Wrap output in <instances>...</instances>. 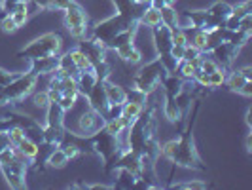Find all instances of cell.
Returning <instances> with one entry per match:
<instances>
[{
    "mask_svg": "<svg viewBox=\"0 0 252 190\" xmlns=\"http://www.w3.org/2000/svg\"><path fill=\"white\" fill-rule=\"evenodd\" d=\"M13 124H17L15 120H8V118H2L0 116V129H8L10 126H13ZM21 126V124H19Z\"/></svg>",
    "mask_w": 252,
    "mask_h": 190,
    "instance_id": "cell-40",
    "label": "cell"
},
{
    "mask_svg": "<svg viewBox=\"0 0 252 190\" xmlns=\"http://www.w3.org/2000/svg\"><path fill=\"white\" fill-rule=\"evenodd\" d=\"M76 99H78V95H74V93H61V97L57 99V107L66 114L68 111H72Z\"/></svg>",
    "mask_w": 252,
    "mask_h": 190,
    "instance_id": "cell-28",
    "label": "cell"
},
{
    "mask_svg": "<svg viewBox=\"0 0 252 190\" xmlns=\"http://www.w3.org/2000/svg\"><path fill=\"white\" fill-rule=\"evenodd\" d=\"M184 17L191 23V27H195V29H199V31H205V33H213V31H216L218 27H222L211 13L207 12V10L186 12L184 13Z\"/></svg>",
    "mask_w": 252,
    "mask_h": 190,
    "instance_id": "cell-10",
    "label": "cell"
},
{
    "mask_svg": "<svg viewBox=\"0 0 252 190\" xmlns=\"http://www.w3.org/2000/svg\"><path fill=\"white\" fill-rule=\"evenodd\" d=\"M15 149L21 152V154L25 156L29 162H34V160H36V156H38V151H40L36 143H34L32 139H29V137H25V139L21 141V143H19Z\"/></svg>",
    "mask_w": 252,
    "mask_h": 190,
    "instance_id": "cell-22",
    "label": "cell"
},
{
    "mask_svg": "<svg viewBox=\"0 0 252 190\" xmlns=\"http://www.w3.org/2000/svg\"><path fill=\"white\" fill-rule=\"evenodd\" d=\"M199 107H201V101H195L186 131L180 133V137H177V149H175V154H173L171 162L175 165H180V167H186V169L205 171L207 167L203 165L201 158L197 154V149H195V141H193V127H195V122H197Z\"/></svg>",
    "mask_w": 252,
    "mask_h": 190,
    "instance_id": "cell-1",
    "label": "cell"
},
{
    "mask_svg": "<svg viewBox=\"0 0 252 190\" xmlns=\"http://www.w3.org/2000/svg\"><path fill=\"white\" fill-rule=\"evenodd\" d=\"M245 145H247V152H249V154H252V135H251V133L247 135V141H245Z\"/></svg>",
    "mask_w": 252,
    "mask_h": 190,
    "instance_id": "cell-41",
    "label": "cell"
},
{
    "mask_svg": "<svg viewBox=\"0 0 252 190\" xmlns=\"http://www.w3.org/2000/svg\"><path fill=\"white\" fill-rule=\"evenodd\" d=\"M86 97H88L89 101V107L99 111L104 118L112 113V107L108 105V99H106V91H104V82L102 80H97V84L89 89V93Z\"/></svg>",
    "mask_w": 252,
    "mask_h": 190,
    "instance_id": "cell-9",
    "label": "cell"
},
{
    "mask_svg": "<svg viewBox=\"0 0 252 190\" xmlns=\"http://www.w3.org/2000/svg\"><path fill=\"white\" fill-rule=\"evenodd\" d=\"M251 21H252V12L245 13L237 21V31H251Z\"/></svg>",
    "mask_w": 252,
    "mask_h": 190,
    "instance_id": "cell-37",
    "label": "cell"
},
{
    "mask_svg": "<svg viewBox=\"0 0 252 190\" xmlns=\"http://www.w3.org/2000/svg\"><path fill=\"white\" fill-rule=\"evenodd\" d=\"M139 23L152 29V27H156L161 23V13H159L158 8H154V6H146L144 12H142V15H140Z\"/></svg>",
    "mask_w": 252,
    "mask_h": 190,
    "instance_id": "cell-20",
    "label": "cell"
},
{
    "mask_svg": "<svg viewBox=\"0 0 252 190\" xmlns=\"http://www.w3.org/2000/svg\"><path fill=\"white\" fill-rule=\"evenodd\" d=\"M89 143H91V149L95 154H99L104 162V169L108 171L110 165H116L118 158L124 154V152L131 151L129 149V141H127V133L126 135H112L110 131H106L102 127L101 131H97L95 135L88 137Z\"/></svg>",
    "mask_w": 252,
    "mask_h": 190,
    "instance_id": "cell-3",
    "label": "cell"
},
{
    "mask_svg": "<svg viewBox=\"0 0 252 190\" xmlns=\"http://www.w3.org/2000/svg\"><path fill=\"white\" fill-rule=\"evenodd\" d=\"M32 103H34V107H36V109L48 111V107H50V103H51L48 91H36V93L32 95Z\"/></svg>",
    "mask_w": 252,
    "mask_h": 190,
    "instance_id": "cell-29",
    "label": "cell"
},
{
    "mask_svg": "<svg viewBox=\"0 0 252 190\" xmlns=\"http://www.w3.org/2000/svg\"><path fill=\"white\" fill-rule=\"evenodd\" d=\"M193 82H195L199 88H211V86H209V75H207L205 71H201V69H195Z\"/></svg>",
    "mask_w": 252,
    "mask_h": 190,
    "instance_id": "cell-34",
    "label": "cell"
},
{
    "mask_svg": "<svg viewBox=\"0 0 252 190\" xmlns=\"http://www.w3.org/2000/svg\"><path fill=\"white\" fill-rule=\"evenodd\" d=\"M251 118H252V111L249 109V111H247V124H249V127L252 126V120H251Z\"/></svg>",
    "mask_w": 252,
    "mask_h": 190,
    "instance_id": "cell-42",
    "label": "cell"
},
{
    "mask_svg": "<svg viewBox=\"0 0 252 190\" xmlns=\"http://www.w3.org/2000/svg\"><path fill=\"white\" fill-rule=\"evenodd\" d=\"M137 4H140V6H150L152 4V0H135Z\"/></svg>",
    "mask_w": 252,
    "mask_h": 190,
    "instance_id": "cell-43",
    "label": "cell"
},
{
    "mask_svg": "<svg viewBox=\"0 0 252 190\" xmlns=\"http://www.w3.org/2000/svg\"><path fill=\"white\" fill-rule=\"evenodd\" d=\"M163 114H165V118H167L171 124H180V118H182V109L178 107L177 97L165 95Z\"/></svg>",
    "mask_w": 252,
    "mask_h": 190,
    "instance_id": "cell-16",
    "label": "cell"
},
{
    "mask_svg": "<svg viewBox=\"0 0 252 190\" xmlns=\"http://www.w3.org/2000/svg\"><path fill=\"white\" fill-rule=\"evenodd\" d=\"M120 109H122V116H124V118H127L129 122H135V120L140 116V113L144 111V103L127 99V101L124 103Z\"/></svg>",
    "mask_w": 252,
    "mask_h": 190,
    "instance_id": "cell-18",
    "label": "cell"
},
{
    "mask_svg": "<svg viewBox=\"0 0 252 190\" xmlns=\"http://www.w3.org/2000/svg\"><path fill=\"white\" fill-rule=\"evenodd\" d=\"M10 15H12L13 23L17 25V29H21V27H25V23L29 21V4H19V6H15L12 12H10Z\"/></svg>",
    "mask_w": 252,
    "mask_h": 190,
    "instance_id": "cell-24",
    "label": "cell"
},
{
    "mask_svg": "<svg viewBox=\"0 0 252 190\" xmlns=\"http://www.w3.org/2000/svg\"><path fill=\"white\" fill-rule=\"evenodd\" d=\"M167 75L169 73H167V69L163 67V63L156 57L154 61L146 63L135 75V78H133V88L142 91V93H146V95H150V93H154L156 89L161 86V82H163V78Z\"/></svg>",
    "mask_w": 252,
    "mask_h": 190,
    "instance_id": "cell-6",
    "label": "cell"
},
{
    "mask_svg": "<svg viewBox=\"0 0 252 190\" xmlns=\"http://www.w3.org/2000/svg\"><path fill=\"white\" fill-rule=\"evenodd\" d=\"M0 171L6 179L8 187L13 190H21L27 187V171L29 160L15 147L8 145L0 151Z\"/></svg>",
    "mask_w": 252,
    "mask_h": 190,
    "instance_id": "cell-2",
    "label": "cell"
},
{
    "mask_svg": "<svg viewBox=\"0 0 252 190\" xmlns=\"http://www.w3.org/2000/svg\"><path fill=\"white\" fill-rule=\"evenodd\" d=\"M171 189H207V183L205 181H186V183H173L171 185Z\"/></svg>",
    "mask_w": 252,
    "mask_h": 190,
    "instance_id": "cell-31",
    "label": "cell"
},
{
    "mask_svg": "<svg viewBox=\"0 0 252 190\" xmlns=\"http://www.w3.org/2000/svg\"><path fill=\"white\" fill-rule=\"evenodd\" d=\"M63 13L64 27L68 29L70 37L76 38V40L86 37V33H88V13L84 12V8L80 4L72 2L68 8H64Z\"/></svg>",
    "mask_w": 252,
    "mask_h": 190,
    "instance_id": "cell-7",
    "label": "cell"
},
{
    "mask_svg": "<svg viewBox=\"0 0 252 190\" xmlns=\"http://www.w3.org/2000/svg\"><path fill=\"white\" fill-rule=\"evenodd\" d=\"M57 67H59V55H50V57H42V59H32L29 73H32L36 76H51L57 71Z\"/></svg>",
    "mask_w": 252,
    "mask_h": 190,
    "instance_id": "cell-12",
    "label": "cell"
},
{
    "mask_svg": "<svg viewBox=\"0 0 252 190\" xmlns=\"http://www.w3.org/2000/svg\"><path fill=\"white\" fill-rule=\"evenodd\" d=\"M237 93L245 95V97H252V80H251V82H247V84H245V86H243Z\"/></svg>",
    "mask_w": 252,
    "mask_h": 190,
    "instance_id": "cell-39",
    "label": "cell"
},
{
    "mask_svg": "<svg viewBox=\"0 0 252 190\" xmlns=\"http://www.w3.org/2000/svg\"><path fill=\"white\" fill-rule=\"evenodd\" d=\"M114 175L118 177V181L112 185V189H118V190H127V189H133V185H135V179L137 175H133L129 169L126 167H116V171H114Z\"/></svg>",
    "mask_w": 252,
    "mask_h": 190,
    "instance_id": "cell-17",
    "label": "cell"
},
{
    "mask_svg": "<svg viewBox=\"0 0 252 190\" xmlns=\"http://www.w3.org/2000/svg\"><path fill=\"white\" fill-rule=\"evenodd\" d=\"M226 76H227V71L224 67H218L215 73H211V75H209V86H211V89H216V88H220V86H224Z\"/></svg>",
    "mask_w": 252,
    "mask_h": 190,
    "instance_id": "cell-26",
    "label": "cell"
},
{
    "mask_svg": "<svg viewBox=\"0 0 252 190\" xmlns=\"http://www.w3.org/2000/svg\"><path fill=\"white\" fill-rule=\"evenodd\" d=\"M251 67H245L241 71H233L229 76H226V84L229 91H239L247 82H251Z\"/></svg>",
    "mask_w": 252,
    "mask_h": 190,
    "instance_id": "cell-14",
    "label": "cell"
},
{
    "mask_svg": "<svg viewBox=\"0 0 252 190\" xmlns=\"http://www.w3.org/2000/svg\"><path fill=\"white\" fill-rule=\"evenodd\" d=\"M104 122H106V118L99 111H95V109L89 107L88 111L80 116V120H78V129H80L78 135L84 137V139H88L91 135H95L97 131H101L102 127H104Z\"/></svg>",
    "mask_w": 252,
    "mask_h": 190,
    "instance_id": "cell-8",
    "label": "cell"
},
{
    "mask_svg": "<svg viewBox=\"0 0 252 190\" xmlns=\"http://www.w3.org/2000/svg\"><path fill=\"white\" fill-rule=\"evenodd\" d=\"M116 53L127 65H139L142 61V55H140L139 48L135 46V42H129V44H124V46L116 48Z\"/></svg>",
    "mask_w": 252,
    "mask_h": 190,
    "instance_id": "cell-15",
    "label": "cell"
},
{
    "mask_svg": "<svg viewBox=\"0 0 252 190\" xmlns=\"http://www.w3.org/2000/svg\"><path fill=\"white\" fill-rule=\"evenodd\" d=\"M239 46H235V44H231V42H220L218 46H215L213 50H211V53L215 55L216 63L220 65V67H224V69H227V67H231V63L235 61V57L239 55Z\"/></svg>",
    "mask_w": 252,
    "mask_h": 190,
    "instance_id": "cell-11",
    "label": "cell"
},
{
    "mask_svg": "<svg viewBox=\"0 0 252 190\" xmlns=\"http://www.w3.org/2000/svg\"><path fill=\"white\" fill-rule=\"evenodd\" d=\"M68 55H70V59H72V63L76 65V69L82 73V71H88V69H93L91 63H89V59L86 57V53L80 50V48H74V50L68 51Z\"/></svg>",
    "mask_w": 252,
    "mask_h": 190,
    "instance_id": "cell-25",
    "label": "cell"
},
{
    "mask_svg": "<svg viewBox=\"0 0 252 190\" xmlns=\"http://www.w3.org/2000/svg\"><path fill=\"white\" fill-rule=\"evenodd\" d=\"M61 149L64 151V154H66L68 160H74V158H78V156L82 154V147L76 145V143H66V145H63Z\"/></svg>",
    "mask_w": 252,
    "mask_h": 190,
    "instance_id": "cell-32",
    "label": "cell"
},
{
    "mask_svg": "<svg viewBox=\"0 0 252 190\" xmlns=\"http://www.w3.org/2000/svg\"><path fill=\"white\" fill-rule=\"evenodd\" d=\"M193 48H197L199 51H203V53H207V46H209V33H205V31H199L197 29V33H195V37H193V40L189 42Z\"/></svg>",
    "mask_w": 252,
    "mask_h": 190,
    "instance_id": "cell-27",
    "label": "cell"
},
{
    "mask_svg": "<svg viewBox=\"0 0 252 190\" xmlns=\"http://www.w3.org/2000/svg\"><path fill=\"white\" fill-rule=\"evenodd\" d=\"M207 12L211 13L220 25H224L227 21V17L231 15V4H227V2H215Z\"/></svg>",
    "mask_w": 252,
    "mask_h": 190,
    "instance_id": "cell-19",
    "label": "cell"
},
{
    "mask_svg": "<svg viewBox=\"0 0 252 190\" xmlns=\"http://www.w3.org/2000/svg\"><path fill=\"white\" fill-rule=\"evenodd\" d=\"M38 76L32 73H25V75H17L10 84H6L4 88H0V107L10 105V103H19L25 97H29L34 88H36Z\"/></svg>",
    "mask_w": 252,
    "mask_h": 190,
    "instance_id": "cell-5",
    "label": "cell"
},
{
    "mask_svg": "<svg viewBox=\"0 0 252 190\" xmlns=\"http://www.w3.org/2000/svg\"><path fill=\"white\" fill-rule=\"evenodd\" d=\"M19 73H10V71H6V69H2L0 67V88H4L6 84H10L13 78H17Z\"/></svg>",
    "mask_w": 252,
    "mask_h": 190,
    "instance_id": "cell-35",
    "label": "cell"
},
{
    "mask_svg": "<svg viewBox=\"0 0 252 190\" xmlns=\"http://www.w3.org/2000/svg\"><path fill=\"white\" fill-rule=\"evenodd\" d=\"M220 65L216 63V59H213V57H207V53H203V61H201V71H205L207 75H211V73H215L216 69H218Z\"/></svg>",
    "mask_w": 252,
    "mask_h": 190,
    "instance_id": "cell-33",
    "label": "cell"
},
{
    "mask_svg": "<svg viewBox=\"0 0 252 190\" xmlns=\"http://www.w3.org/2000/svg\"><path fill=\"white\" fill-rule=\"evenodd\" d=\"M0 31L6 33V35H13V33L17 31V25L13 23V19L10 13H4V17L0 19Z\"/></svg>",
    "mask_w": 252,
    "mask_h": 190,
    "instance_id": "cell-30",
    "label": "cell"
},
{
    "mask_svg": "<svg viewBox=\"0 0 252 190\" xmlns=\"http://www.w3.org/2000/svg\"><path fill=\"white\" fill-rule=\"evenodd\" d=\"M46 164H48V167H51V169H63L64 165L68 164V158H66V154H64L63 149L57 147V149L48 156Z\"/></svg>",
    "mask_w": 252,
    "mask_h": 190,
    "instance_id": "cell-23",
    "label": "cell"
},
{
    "mask_svg": "<svg viewBox=\"0 0 252 190\" xmlns=\"http://www.w3.org/2000/svg\"><path fill=\"white\" fill-rule=\"evenodd\" d=\"M159 13H161V23H163L165 27H169L171 31H175V29L180 27V23H178V13L173 6H163V8H159Z\"/></svg>",
    "mask_w": 252,
    "mask_h": 190,
    "instance_id": "cell-21",
    "label": "cell"
},
{
    "mask_svg": "<svg viewBox=\"0 0 252 190\" xmlns=\"http://www.w3.org/2000/svg\"><path fill=\"white\" fill-rule=\"evenodd\" d=\"M31 4L36 6V10H44V12H55L53 2L51 0H31Z\"/></svg>",
    "mask_w": 252,
    "mask_h": 190,
    "instance_id": "cell-36",
    "label": "cell"
},
{
    "mask_svg": "<svg viewBox=\"0 0 252 190\" xmlns=\"http://www.w3.org/2000/svg\"><path fill=\"white\" fill-rule=\"evenodd\" d=\"M63 46V38L57 33H46L42 37L34 38L32 42H29L25 48L17 51V57H25L29 61L32 59H42V57H50V55H59Z\"/></svg>",
    "mask_w": 252,
    "mask_h": 190,
    "instance_id": "cell-4",
    "label": "cell"
},
{
    "mask_svg": "<svg viewBox=\"0 0 252 190\" xmlns=\"http://www.w3.org/2000/svg\"><path fill=\"white\" fill-rule=\"evenodd\" d=\"M51 2H53V8H55L57 12H63L64 8H68L74 0H51Z\"/></svg>",
    "mask_w": 252,
    "mask_h": 190,
    "instance_id": "cell-38",
    "label": "cell"
},
{
    "mask_svg": "<svg viewBox=\"0 0 252 190\" xmlns=\"http://www.w3.org/2000/svg\"><path fill=\"white\" fill-rule=\"evenodd\" d=\"M104 91H106V99H108V105L114 109H120L124 103L127 101V91L120 86L112 84L110 80H104Z\"/></svg>",
    "mask_w": 252,
    "mask_h": 190,
    "instance_id": "cell-13",
    "label": "cell"
}]
</instances>
